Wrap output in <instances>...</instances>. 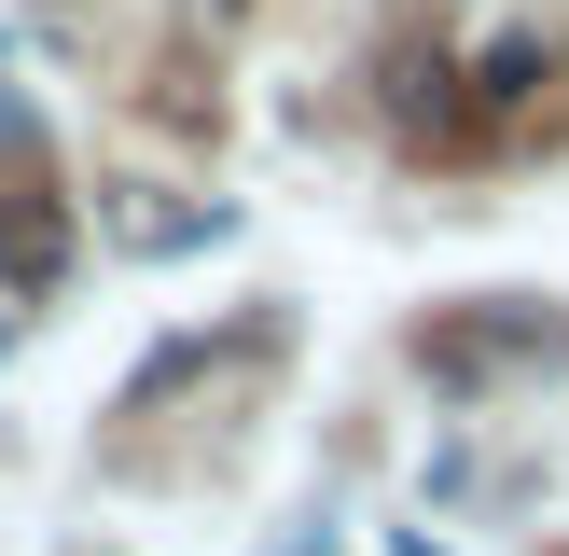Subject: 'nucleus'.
I'll list each match as a JSON object with an SVG mask.
<instances>
[{
  "instance_id": "f257e3e1",
  "label": "nucleus",
  "mask_w": 569,
  "mask_h": 556,
  "mask_svg": "<svg viewBox=\"0 0 569 556\" xmlns=\"http://www.w3.org/2000/svg\"><path fill=\"white\" fill-rule=\"evenodd\" d=\"M56 278H70V209H56V195H0V292L42 306Z\"/></svg>"
},
{
  "instance_id": "f03ea898",
  "label": "nucleus",
  "mask_w": 569,
  "mask_h": 556,
  "mask_svg": "<svg viewBox=\"0 0 569 556\" xmlns=\"http://www.w3.org/2000/svg\"><path fill=\"white\" fill-rule=\"evenodd\" d=\"M181 14H194V28H237V14H250V0H181Z\"/></svg>"
}]
</instances>
